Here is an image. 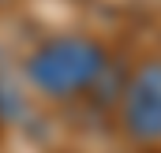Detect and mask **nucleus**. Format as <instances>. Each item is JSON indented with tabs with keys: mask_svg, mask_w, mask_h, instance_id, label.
<instances>
[{
	"mask_svg": "<svg viewBox=\"0 0 161 153\" xmlns=\"http://www.w3.org/2000/svg\"><path fill=\"white\" fill-rule=\"evenodd\" d=\"M109 71V52L105 45L86 34H60V38L41 41L26 56L23 75L41 97L53 101H71L90 93Z\"/></svg>",
	"mask_w": 161,
	"mask_h": 153,
	"instance_id": "obj_1",
	"label": "nucleus"
},
{
	"mask_svg": "<svg viewBox=\"0 0 161 153\" xmlns=\"http://www.w3.org/2000/svg\"><path fill=\"white\" fill-rule=\"evenodd\" d=\"M120 127L139 146L161 142V60L135 67L120 93Z\"/></svg>",
	"mask_w": 161,
	"mask_h": 153,
	"instance_id": "obj_2",
	"label": "nucleus"
}]
</instances>
